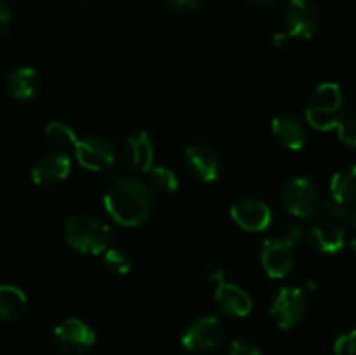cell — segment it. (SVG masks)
<instances>
[{
    "instance_id": "cell-1",
    "label": "cell",
    "mask_w": 356,
    "mask_h": 355,
    "mask_svg": "<svg viewBox=\"0 0 356 355\" xmlns=\"http://www.w3.org/2000/svg\"><path fill=\"white\" fill-rule=\"evenodd\" d=\"M103 202L115 223L132 228L146 223L153 214L155 194L139 178L122 176L108 184Z\"/></svg>"
},
{
    "instance_id": "cell-2",
    "label": "cell",
    "mask_w": 356,
    "mask_h": 355,
    "mask_svg": "<svg viewBox=\"0 0 356 355\" xmlns=\"http://www.w3.org/2000/svg\"><path fill=\"white\" fill-rule=\"evenodd\" d=\"M306 120L316 131H332L339 127L346 115L341 86L325 82L316 86L306 100Z\"/></svg>"
},
{
    "instance_id": "cell-3",
    "label": "cell",
    "mask_w": 356,
    "mask_h": 355,
    "mask_svg": "<svg viewBox=\"0 0 356 355\" xmlns=\"http://www.w3.org/2000/svg\"><path fill=\"white\" fill-rule=\"evenodd\" d=\"M65 237L70 247L82 254L97 256L111 247V228L94 214H75L66 221Z\"/></svg>"
},
{
    "instance_id": "cell-4",
    "label": "cell",
    "mask_w": 356,
    "mask_h": 355,
    "mask_svg": "<svg viewBox=\"0 0 356 355\" xmlns=\"http://www.w3.org/2000/svg\"><path fill=\"white\" fill-rule=\"evenodd\" d=\"M280 202L282 207L298 219L313 218L322 205L318 188L306 176H296L285 181L280 191Z\"/></svg>"
},
{
    "instance_id": "cell-5",
    "label": "cell",
    "mask_w": 356,
    "mask_h": 355,
    "mask_svg": "<svg viewBox=\"0 0 356 355\" xmlns=\"http://www.w3.org/2000/svg\"><path fill=\"white\" fill-rule=\"evenodd\" d=\"M284 21L291 38L312 40L322 26L320 10L312 0H289L284 13Z\"/></svg>"
},
{
    "instance_id": "cell-6",
    "label": "cell",
    "mask_w": 356,
    "mask_h": 355,
    "mask_svg": "<svg viewBox=\"0 0 356 355\" xmlns=\"http://www.w3.org/2000/svg\"><path fill=\"white\" fill-rule=\"evenodd\" d=\"M308 299L301 287H282L270 306V315L282 329H292L299 326L306 317Z\"/></svg>"
},
{
    "instance_id": "cell-7",
    "label": "cell",
    "mask_w": 356,
    "mask_h": 355,
    "mask_svg": "<svg viewBox=\"0 0 356 355\" xmlns=\"http://www.w3.org/2000/svg\"><path fill=\"white\" fill-rule=\"evenodd\" d=\"M226 331L218 317H200L186 327L181 336V345L190 352H211L225 341Z\"/></svg>"
},
{
    "instance_id": "cell-8",
    "label": "cell",
    "mask_w": 356,
    "mask_h": 355,
    "mask_svg": "<svg viewBox=\"0 0 356 355\" xmlns=\"http://www.w3.org/2000/svg\"><path fill=\"white\" fill-rule=\"evenodd\" d=\"M56 348L66 355H82L96 343V333L80 319H66L52 333Z\"/></svg>"
},
{
    "instance_id": "cell-9",
    "label": "cell",
    "mask_w": 356,
    "mask_h": 355,
    "mask_svg": "<svg viewBox=\"0 0 356 355\" xmlns=\"http://www.w3.org/2000/svg\"><path fill=\"white\" fill-rule=\"evenodd\" d=\"M73 152H75L76 162L83 169L94 171V173L110 169L117 162V148L113 143L97 134L79 139Z\"/></svg>"
},
{
    "instance_id": "cell-10",
    "label": "cell",
    "mask_w": 356,
    "mask_h": 355,
    "mask_svg": "<svg viewBox=\"0 0 356 355\" xmlns=\"http://www.w3.org/2000/svg\"><path fill=\"white\" fill-rule=\"evenodd\" d=\"M229 216L238 228L249 233L266 232L273 218L270 205L254 197L238 198L229 209Z\"/></svg>"
},
{
    "instance_id": "cell-11",
    "label": "cell",
    "mask_w": 356,
    "mask_h": 355,
    "mask_svg": "<svg viewBox=\"0 0 356 355\" xmlns=\"http://www.w3.org/2000/svg\"><path fill=\"white\" fill-rule=\"evenodd\" d=\"M296 244L285 237L268 239L261 249V265L270 278H284L296 265Z\"/></svg>"
},
{
    "instance_id": "cell-12",
    "label": "cell",
    "mask_w": 356,
    "mask_h": 355,
    "mask_svg": "<svg viewBox=\"0 0 356 355\" xmlns=\"http://www.w3.org/2000/svg\"><path fill=\"white\" fill-rule=\"evenodd\" d=\"M184 162L190 173L204 183H214L222 173L219 153L205 143H195L184 150Z\"/></svg>"
},
{
    "instance_id": "cell-13",
    "label": "cell",
    "mask_w": 356,
    "mask_h": 355,
    "mask_svg": "<svg viewBox=\"0 0 356 355\" xmlns=\"http://www.w3.org/2000/svg\"><path fill=\"white\" fill-rule=\"evenodd\" d=\"M122 159L129 169L136 173H148L155 160V146L146 131H136L129 134L122 148Z\"/></svg>"
},
{
    "instance_id": "cell-14",
    "label": "cell",
    "mask_w": 356,
    "mask_h": 355,
    "mask_svg": "<svg viewBox=\"0 0 356 355\" xmlns=\"http://www.w3.org/2000/svg\"><path fill=\"white\" fill-rule=\"evenodd\" d=\"M70 171H72V159L68 153H45L31 167V181L40 187H49L65 181L70 176Z\"/></svg>"
},
{
    "instance_id": "cell-15",
    "label": "cell",
    "mask_w": 356,
    "mask_h": 355,
    "mask_svg": "<svg viewBox=\"0 0 356 355\" xmlns=\"http://www.w3.org/2000/svg\"><path fill=\"white\" fill-rule=\"evenodd\" d=\"M214 301L219 312H222L228 317H235V319H243L252 312V298L249 292L243 287L236 284H222L216 285L214 291Z\"/></svg>"
},
{
    "instance_id": "cell-16",
    "label": "cell",
    "mask_w": 356,
    "mask_h": 355,
    "mask_svg": "<svg viewBox=\"0 0 356 355\" xmlns=\"http://www.w3.org/2000/svg\"><path fill=\"white\" fill-rule=\"evenodd\" d=\"M271 134L284 148L291 152H299L305 148L306 139H308L305 124L294 113H280L275 117L271 120Z\"/></svg>"
},
{
    "instance_id": "cell-17",
    "label": "cell",
    "mask_w": 356,
    "mask_h": 355,
    "mask_svg": "<svg viewBox=\"0 0 356 355\" xmlns=\"http://www.w3.org/2000/svg\"><path fill=\"white\" fill-rule=\"evenodd\" d=\"M309 246L325 254H336L346 246V232L336 221H322L306 233Z\"/></svg>"
},
{
    "instance_id": "cell-18",
    "label": "cell",
    "mask_w": 356,
    "mask_h": 355,
    "mask_svg": "<svg viewBox=\"0 0 356 355\" xmlns=\"http://www.w3.org/2000/svg\"><path fill=\"white\" fill-rule=\"evenodd\" d=\"M7 93L16 101H30L40 89V75L31 66H19L7 77Z\"/></svg>"
},
{
    "instance_id": "cell-19",
    "label": "cell",
    "mask_w": 356,
    "mask_h": 355,
    "mask_svg": "<svg viewBox=\"0 0 356 355\" xmlns=\"http://www.w3.org/2000/svg\"><path fill=\"white\" fill-rule=\"evenodd\" d=\"M330 194L337 202L350 205L356 200V166H344L330 178Z\"/></svg>"
},
{
    "instance_id": "cell-20",
    "label": "cell",
    "mask_w": 356,
    "mask_h": 355,
    "mask_svg": "<svg viewBox=\"0 0 356 355\" xmlns=\"http://www.w3.org/2000/svg\"><path fill=\"white\" fill-rule=\"evenodd\" d=\"M28 306V296L10 284L0 285V320L17 319Z\"/></svg>"
},
{
    "instance_id": "cell-21",
    "label": "cell",
    "mask_w": 356,
    "mask_h": 355,
    "mask_svg": "<svg viewBox=\"0 0 356 355\" xmlns=\"http://www.w3.org/2000/svg\"><path fill=\"white\" fill-rule=\"evenodd\" d=\"M45 138L56 148V152L68 153L75 150L76 143H79V136H76L75 129L72 125L65 124V122H49L45 127Z\"/></svg>"
},
{
    "instance_id": "cell-22",
    "label": "cell",
    "mask_w": 356,
    "mask_h": 355,
    "mask_svg": "<svg viewBox=\"0 0 356 355\" xmlns=\"http://www.w3.org/2000/svg\"><path fill=\"white\" fill-rule=\"evenodd\" d=\"M148 187L153 191H159V194H174L179 188V181H177L176 174L172 169L165 166H153L148 171Z\"/></svg>"
},
{
    "instance_id": "cell-23",
    "label": "cell",
    "mask_w": 356,
    "mask_h": 355,
    "mask_svg": "<svg viewBox=\"0 0 356 355\" xmlns=\"http://www.w3.org/2000/svg\"><path fill=\"white\" fill-rule=\"evenodd\" d=\"M104 267L110 274L117 275V277H124L131 271V256L125 253L124 249H118V247H110L103 253Z\"/></svg>"
},
{
    "instance_id": "cell-24",
    "label": "cell",
    "mask_w": 356,
    "mask_h": 355,
    "mask_svg": "<svg viewBox=\"0 0 356 355\" xmlns=\"http://www.w3.org/2000/svg\"><path fill=\"white\" fill-rule=\"evenodd\" d=\"M337 134H339L341 143L346 146H356V111L355 113L346 111L343 122L337 127Z\"/></svg>"
},
{
    "instance_id": "cell-25",
    "label": "cell",
    "mask_w": 356,
    "mask_h": 355,
    "mask_svg": "<svg viewBox=\"0 0 356 355\" xmlns=\"http://www.w3.org/2000/svg\"><path fill=\"white\" fill-rule=\"evenodd\" d=\"M336 355H355L356 354V329H348L334 341Z\"/></svg>"
},
{
    "instance_id": "cell-26",
    "label": "cell",
    "mask_w": 356,
    "mask_h": 355,
    "mask_svg": "<svg viewBox=\"0 0 356 355\" xmlns=\"http://www.w3.org/2000/svg\"><path fill=\"white\" fill-rule=\"evenodd\" d=\"M165 6L170 13L179 14V16H190L198 13L204 6V0H165Z\"/></svg>"
},
{
    "instance_id": "cell-27",
    "label": "cell",
    "mask_w": 356,
    "mask_h": 355,
    "mask_svg": "<svg viewBox=\"0 0 356 355\" xmlns=\"http://www.w3.org/2000/svg\"><path fill=\"white\" fill-rule=\"evenodd\" d=\"M323 212H325L329 218H332V221H350L351 219V209L348 204H343V202H337L334 198L325 202L323 205Z\"/></svg>"
},
{
    "instance_id": "cell-28",
    "label": "cell",
    "mask_w": 356,
    "mask_h": 355,
    "mask_svg": "<svg viewBox=\"0 0 356 355\" xmlns=\"http://www.w3.org/2000/svg\"><path fill=\"white\" fill-rule=\"evenodd\" d=\"M229 355H263V352L249 338H235L229 343Z\"/></svg>"
},
{
    "instance_id": "cell-29",
    "label": "cell",
    "mask_w": 356,
    "mask_h": 355,
    "mask_svg": "<svg viewBox=\"0 0 356 355\" xmlns=\"http://www.w3.org/2000/svg\"><path fill=\"white\" fill-rule=\"evenodd\" d=\"M204 275H205V281L209 282V284H214V285H219L225 282V268L219 267L218 263H209L207 267H205L204 270Z\"/></svg>"
},
{
    "instance_id": "cell-30",
    "label": "cell",
    "mask_w": 356,
    "mask_h": 355,
    "mask_svg": "<svg viewBox=\"0 0 356 355\" xmlns=\"http://www.w3.org/2000/svg\"><path fill=\"white\" fill-rule=\"evenodd\" d=\"M13 7L9 6V2L7 0H0V37L3 33H7V30L13 24Z\"/></svg>"
},
{
    "instance_id": "cell-31",
    "label": "cell",
    "mask_w": 356,
    "mask_h": 355,
    "mask_svg": "<svg viewBox=\"0 0 356 355\" xmlns=\"http://www.w3.org/2000/svg\"><path fill=\"white\" fill-rule=\"evenodd\" d=\"M302 237H306V228L301 223H291V225L287 226V237H285V239L291 240L292 244L299 242Z\"/></svg>"
},
{
    "instance_id": "cell-32",
    "label": "cell",
    "mask_w": 356,
    "mask_h": 355,
    "mask_svg": "<svg viewBox=\"0 0 356 355\" xmlns=\"http://www.w3.org/2000/svg\"><path fill=\"white\" fill-rule=\"evenodd\" d=\"M289 44H291V37H289L285 31H280V33H275L273 37H271V45H273L277 51H284V49L289 47Z\"/></svg>"
},
{
    "instance_id": "cell-33",
    "label": "cell",
    "mask_w": 356,
    "mask_h": 355,
    "mask_svg": "<svg viewBox=\"0 0 356 355\" xmlns=\"http://www.w3.org/2000/svg\"><path fill=\"white\" fill-rule=\"evenodd\" d=\"M277 0H249V3L256 9H270V7L275 6Z\"/></svg>"
},
{
    "instance_id": "cell-34",
    "label": "cell",
    "mask_w": 356,
    "mask_h": 355,
    "mask_svg": "<svg viewBox=\"0 0 356 355\" xmlns=\"http://www.w3.org/2000/svg\"><path fill=\"white\" fill-rule=\"evenodd\" d=\"M351 219H353V223H355V226H356V207L351 209Z\"/></svg>"
},
{
    "instance_id": "cell-35",
    "label": "cell",
    "mask_w": 356,
    "mask_h": 355,
    "mask_svg": "<svg viewBox=\"0 0 356 355\" xmlns=\"http://www.w3.org/2000/svg\"><path fill=\"white\" fill-rule=\"evenodd\" d=\"M351 247H353V251H355V254H356V235H355V239L351 240Z\"/></svg>"
}]
</instances>
